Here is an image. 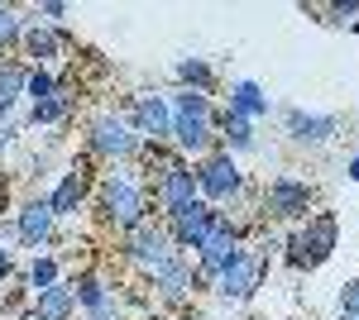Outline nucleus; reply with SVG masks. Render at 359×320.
I'll return each instance as SVG.
<instances>
[{
  "instance_id": "obj_1",
  "label": "nucleus",
  "mask_w": 359,
  "mask_h": 320,
  "mask_svg": "<svg viewBox=\"0 0 359 320\" xmlns=\"http://www.w3.org/2000/svg\"><path fill=\"white\" fill-rule=\"evenodd\" d=\"M172 139L182 153H201L211 144V101L201 91H177L172 101Z\"/></svg>"
},
{
  "instance_id": "obj_2",
  "label": "nucleus",
  "mask_w": 359,
  "mask_h": 320,
  "mask_svg": "<svg viewBox=\"0 0 359 320\" xmlns=\"http://www.w3.org/2000/svg\"><path fill=\"white\" fill-rule=\"evenodd\" d=\"M101 211L115 230H139L144 225V191L130 177H111L106 191H101Z\"/></svg>"
},
{
  "instance_id": "obj_3",
  "label": "nucleus",
  "mask_w": 359,
  "mask_h": 320,
  "mask_svg": "<svg viewBox=\"0 0 359 320\" xmlns=\"http://www.w3.org/2000/svg\"><path fill=\"white\" fill-rule=\"evenodd\" d=\"M287 258H292V267H316V263H326L331 258V249H335V220L331 215H316V220H306V230L302 235H292L287 239Z\"/></svg>"
},
{
  "instance_id": "obj_4",
  "label": "nucleus",
  "mask_w": 359,
  "mask_h": 320,
  "mask_svg": "<svg viewBox=\"0 0 359 320\" xmlns=\"http://www.w3.org/2000/svg\"><path fill=\"white\" fill-rule=\"evenodd\" d=\"M91 153H101V158H135L139 134L130 130V120L101 115V120H91Z\"/></svg>"
},
{
  "instance_id": "obj_5",
  "label": "nucleus",
  "mask_w": 359,
  "mask_h": 320,
  "mask_svg": "<svg viewBox=\"0 0 359 320\" xmlns=\"http://www.w3.org/2000/svg\"><path fill=\"white\" fill-rule=\"evenodd\" d=\"M225 215L216 211V206H201L196 201L192 211L172 215V225H168V239H172V249H201V244L211 239V230L221 225Z\"/></svg>"
},
{
  "instance_id": "obj_6",
  "label": "nucleus",
  "mask_w": 359,
  "mask_h": 320,
  "mask_svg": "<svg viewBox=\"0 0 359 320\" xmlns=\"http://www.w3.org/2000/svg\"><path fill=\"white\" fill-rule=\"evenodd\" d=\"M125 253H130V263H139L149 277H154L168 258H177L168 230H158V225H139V230H130V249H125Z\"/></svg>"
},
{
  "instance_id": "obj_7",
  "label": "nucleus",
  "mask_w": 359,
  "mask_h": 320,
  "mask_svg": "<svg viewBox=\"0 0 359 320\" xmlns=\"http://www.w3.org/2000/svg\"><path fill=\"white\" fill-rule=\"evenodd\" d=\"M158 206H163L168 220L182 215V211H192V206H196V172H192V167L168 162L163 172H158Z\"/></svg>"
},
{
  "instance_id": "obj_8",
  "label": "nucleus",
  "mask_w": 359,
  "mask_h": 320,
  "mask_svg": "<svg viewBox=\"0 0 359 320\" xmlns=\"http://www.w3.org/2000/svg\"><path fill=\"white\" fill-rule=\"evenodd\" d=\"M264 206L273 220H302L311 211V187L297 182V177H273L269 191H264Z\"/></svg>"
},
{
  "instance_id": "obj_9",
  "label": "nucleus",
  "mask_w": 359,
  "mask_h": 320,
  "mask_svg": "<svg viewBox=\"0 0 359 320\" xmlns=\"http://www.w3.org/2000/svg\"><path fill=\"white\" fill-rule=\"evenodd\" d=\"M201 253V277H221L225 267L240 258V230L230 225V220H221L216 230H211V239L196 249Z\"/></svg>"
},
{
  "instance_id": "obj_10",
  "label": "nucleus",
  "mask_w": 359,
  "mask_h": 320,
  "mask_svg": "<svg viewBox=\"0 0 359 320\" xmlns=\"http://www.w3.org/2000/svg\"><path fill=\"white\" fill-rule=\"evenodd\" d=\"M196 191L211 196V201H230V196L240 191V167H235V158H230V153L206 158L196 167Z\"/></svg>"
},
{
  "instance_id": "obj_11",
  "label": "nucleus",
  "mask_w": 359,
  "mask_h": 320,
  "mask_svg": "<svg viewBox=\"0 0 359 320\" xmlns=\"http://www.w3.org/2000/svg\"><path fill=\"white\" fill-rule=\"evenodd\" d=\"M259 277H264V258H259V253H240V258L216 277V296H221V301H245V296L259 287Z\"/></svg>"
},
{
  "instance_id": "obj_12",
  "label": "nucleus",
  "mask_w": 359,
  "mask_h": 320,
  "mask_svg": "<svg viewBox=\"0 0 359 320\" xmlns=\"http://www.w3.org/2000/svg\"><path fill=\"white\" fill-rule=\"evenodd\" d=\"M130 130L149 134V139H168V134H172V106H168L163 96H135V106H130Z\"/></svg>"
},
{
  "instance_id": "obj_13",
  "label": "nucleus",
  "mask_w": 359,
  "mask_h": 320,
  "mask_svg": "<svg viewBox=\"0 0 359 320\" xmlns=\"http://www.w3.org/2000/svg\"><path fill=\"white\" fill-rule=\"evenodd\" d=\"M72 296L86 306V320H120V296L101 282V277H77Z\"/></svg>"
},
{
  "instance_id": "obj_14",
  "label": "nucleus",
  "mask_w": 359,
  "mask_h": 320,
  "mask_svg": "<svg viewBox=\"0 0 359 320\" xmlns=\"http://www.w3.org/2000/svg\"><path fill=\"white\" fill-rule=\"evenodd\" d=\"M154 287H158V296H163L168 306H177L182 296L192 292V272H187V263H182V253H177V258H168V263L154 272Z\"/></svg>"
},
{
  "instance_id": "obj_15",
  "label": "nucleus",
  "mask_w": 359,
  "mask_h": 320,
  "mask_svg": "<svg viewBox=\"0 0 359 320\" xmlns=\"http://www.w3.org/2000/svg\"><path fill=\"white\" fill-rule=\"evenodd\" d=\"M72 311H77V296H72V287H43V292L34 296V320H72Z\"/></svg>"
},
{
  "instance_id": "obj_16",
  "label": "nucleus",
  "mask_w": 359,
  "mask_h": 320,
  "mask_svg": "<svg viewBox=\"0 0 359 320\" xmlns=\"http://www.w3.org/2000/svg\"><path fill=\"white\" fill-rule=\"evenodd\" d=\"M53 206L48 201H29L25 211H20V239L25 244H43L48 235H53Z\"/></svg>"
},
{
  "instance_id": "obj_17",
  "label": "nucleus",
  "mask_w": 359,
  "mask_h": 320,
  "mask_svg": "<svg viewBox=\"0 0 359 320\" xmlns=\"http://www.w3.org/2000/svg\"><path fill=\"white\" fill-rule=\"evenodd\" d=\"M287 134L302 139V144H321L335 134V120L331 115H302V110H287Z\"/></svg>"
},
{
  "instance_id": "obj_18",
  "label": "nucleus",
  "mask_w": 359,
  "mask_h": 320,
  "mask_svg": "<svg viewBox=\"0 0 359 320\" xmlns=\"http://www.w3.org/2000/svg\"><path fill=\"white\" fill-rule=\"evenodd\" d=\"M82 196H86V172H62V182H57V191L48 196V206H53V215H72L77 206H82Z\"/></svg>"
},
{
  "instance_id": "obj_19",
  "label": "nucleus",
  "mask_w": 359,
  "mask_h": 320,
  "mask_svg": "<svg viewBox=\"0 0 359 320\" xmlns=\"http://www.w3.org/2000/svg\"><path fill=\"white\" fill-rule=\"evenodd\" d=\"M25 48L34 62H48V57H57V48H62V34H57L53 25H34L25 29Z\"/></svg>"
},
{
  "instance_id": "obj_20",
  "label": "nucleus",
  "mask_w": 359,
  "mask_h": 320,
  "mask_svg": "<svg viewBox=\"0 0 359 320\" xmlns=\"http://www.w3.org/2000/svg\"><path fill=\"white\" fill-rule=\"evenodd\" d=\"M230 110H235V115H245V120L269 115V96H264L254 81H235V91H230Z\"/></svg>"
},
{
  "instance_id": "obj_21",
  "label": "nucleus",
  "mask_w": 359,
  "mask_h": 320,
  "mask_svg": "<svg viewBox=\"0 0 359 320\" xmlns=\"http://www.w3.org/2000/svg\"><path fill=\"white\" fill-rule=\"evenodd\" d=\"M25 81H29L25 67H15V62H5V67H0V115H10V110H15V101L25 96Z\"/></svg>"
},
{
  "instance_id": "obj_22",
  "label": "nucleus",
  "mask_w": 359,
  "mask_h": 320,
  "mask_svg": "<svg viewBox=\"0 0 359 320\" xmlns=\"http://www.w3.org/2000/svg\"><path fill=\"white\" fill-rule=\"evenodd\" d=\"M221 130H225V139H230V148H254V130H249L245 115L225 110V115H221Z\"/></svg>"
},
{
  "instance_id": "obj_23",
  "label": "nucleus",
  "mask_w": 359,
  "mask_h": 320,
  "mask_svg": "<svg viewBox=\"0 0 359 320\" xmlns=\"http://www.w3.org/2000/svg\"><path fill=\"white\" fill-rule=\"evenodd\" d=\"M177 77L187 81V91H201V96H206V86H211V67H206L201 57H182V62H177Z\"/></svg>"
},
{
  "instance_id": "obj_24",
  "label": "nucleus",
  "mask_w": 359,
  "mask_h": 320,
  "mask_svg": "<svg viewBox=\"0 0 359 320\" xmlns=\"http://www.w3.org/2000/svg\"><path fill=\"white\" fill-rule=\"evenodd\" d=\"M62 115H67V91L57 86L48 101H39V106H34V115H29V120H34V125H57Z\"/></svg>"
},
{
  "instance_id": "obj_25",
  "label": "nucleus",
  "mask_w": 359,
  "mask_h": 320,
  "mask_svg": "<svg viewBox=\"0 0 359 320\" xmlns=\"http://www.w3.org/2000/svg\"><path fill=\"white\" fill-rule=\"evenodd\" d=\"M53 91H57V81L48 77L43 67H34V72H29V81H25V96H34V106H39V101H48Z\"/></svg>"
},
{
  "instance_id": "obj_26",
  "label": "nucleus",
  "mask_w": 359,
  "mask_h": 320,
  "mask_svg": "<svg viewBox=\"0 0 359 320\" xmlns=\"http://www.w3.org/2000/svg\"><path fill=\"white\" fill-rule=\"evenodd\" d=\"M15 39H25V25H20V15H15L10 5H0V53H5Z\"/></svg>"
},
{
  "instance_id": "obj_27",
  "label": "nucleus",
  "mask_w": 359,
  "mask_h": 320,
  "mask_svg": "<svg viewBox=\"0 0 359 320\" xmlns=\"http://www.w3.org/2000/svg\"><path fill=\"white\" fill-rule=\"evenodd\" d=\"M29 282H34L39 292H43V287H53V282H57V263H53V258H34V267H29Z\"/></svg>"
},
{
  "instance_id": "obj_28",
  "label": "nucleus",
  "mask_w": 359,
  "mask_h": 320,
  "mask_svg": "<svg viewBox=\"0 0 359 320\" xmlns=\"http://www.w3.org/2000/svg\"><path fill=\"white\" fill-rule=\"evenodd\" d=\"M355 316H359V282H350L340 292V320H355Z\"/></svg>"
},
{
  "instance_id": "obj_29",
  "label": "nucleus",
  "mask_w": 359,
  "mask_h": 320,
  "mask_svg": "<svg viewBox=\"0 0 359 320\" xmlns=\"http://www.w3.org/2000/svg\"><path fill=\"white\" fill-rule=\"evenodd\" d=\"M331 15L345 25V15H359V0H340V5H331Z\"/></svg>"
},
{
  "instance_id": "obj_30",
  "label": "nucleus",
  "mask_w": 359,
  "mask_h": 320,
  "mask_svg": "<svg viewBox=\"0 0 359 320\" xmlns=\"http://www.w3.org/2000/svg\"><path fill=\"white\" fill-rule=\"evenodd\" d=\"M62 15H67V5H62V0H48V5H43V20H62Z\"/></svg>"
},
{
  "instance_id": "obj_31",
  "label": "nucleus",
  "mask_w": 359,
  "mask_h": 320,
  "mask_svg": "<svg viewBox=\"0 0 359 320\" xmlns=\"http://www.w3.org/2000/svg\"><path fill=\"white\" fill-rule=\"evenodd\" d=\"M10 139H15V130H10V125H5V130H0V153H5V148H10Z\"/></svg>"
},
{
  "instance_id": "obj_32",
  "label": "nucleus",
  "mask_w": 359,
  "mask_h": 320,
  "mask_svg": "<svg viewBox=\"0 0 359 320\" xmlns=\"http://www.w3.org/2000/svg\"><path fill=\"white\" fill-rule=\"evenodd\" d=\"M5 272H10V253L0 249V277H5Z\"/></svg>"
},
{
  "instance_id": "obj_33",
  "label": "nucleus",
  "mask_w": 359,
  "mask_h": 320,
  "mask_svg": "<svg viewBox=\"0 0 359 320\" xmlns=\"http://www.w3.org/2000/svg\"><path fill=\"white\" fill-rule=\"evenodd\" d=\"M350 177H355V182H359V158H355V162H350Z\"/></svg>"
},
{
  "instance_id": "obj_34",
  "label": "nucleus",
  "mask_w": 359,
  "mask_h": 320,
  "mask_svg": "<svg viewBox=\"0 0 359 320\" xmlns=\"http://www.w3.org/2000/svg\"><path fill=\"white\" fill-rule=\"evenodd\" d=\"M355 34H359V20H355Z\"/></svg>"
},
{
  "instance_id": "obj_35",
  "label": "nucleus",
  "mask_w": 359,
  "mask_h": 320,
  "mask_svg": "<svg viewBox=\"0 0 359 320\" xmlns=\"http://www.w3.org/2000/svg\"><path fill=\"white\" fill-rule=\"evenodd\" d=\"M29 320H34V316H29Z\"/></svg>"
},
{
  "instance_id": "obj_36",
  "label": "nucleus",
  "mask_w": 359,
  "mask_h": 320,
  "mask_svg": "<svg viewBox=\"0 0 359 320\" xmlns=\"http://www.w3.org/2000/svg\"><path fill=\"white\" fill-rule=\"evenodd\" d=\"M355 320H359V316H355Z\"/></svg>"
}]
</instances>
